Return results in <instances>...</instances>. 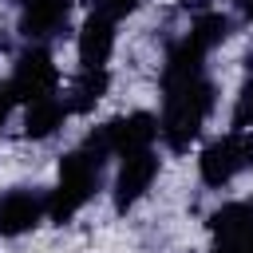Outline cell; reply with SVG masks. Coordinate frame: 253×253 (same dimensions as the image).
Masks as SVG:
<instances>
[{
  "mask_svg": "<svg viewBox=\"0 0 253 253\" xmlns=\"http://www.w3.org/2000/svg\"><path fill=\"white\" fill-rule=\"evenodd\" d=\"M162 95L166 99H162L158 134L166 138L170 150H186L202 134V126H206V119L213 111V83L206 79V71H198V75L162 83Z\"/></svg>",
  "mask_w": 253,
  "mask_h": 253,
  "instance_id": "cell-1",
  "label": "cell"
},
{
  "mask_svg": "<svg viewBox=\"0 0 253 253\" xmlns=\"http://www.w3.org/2000/svg\"><path fill=\"white\" fill-rule=\"evenodd\" d=\"M103 162H107V150L99 146L95 134H87L83 146H75L71 154L59 158V186L47 194V217L55 225L71 221L91 202V194L99 190V178H103Z\"/></svg>",
  "mask_w": 253,
  "mask_h": 253,
  "instance_id": "cell-2",
  "label": "cell"
},
{
  "mask_svg": "<svg viewBox=\"0 0 253 253\" xmlns=\"http://www.w3.org/2000/svg\"><path fill=\"white\" fill-rule=\"evenodd\" d=\"M206 186H225L241 170H253V130H229L225 138H213L198 158Z\"/></svg>",
  "mask_w": 253,
  "mask_h": 253,
  "instance_id": "cell-3",
  "label": "cell"
},
{
  "mask_svg": "<svg viewBox=\"0 0 253 253\" xmlns=\"http://www.w3.org/2000/svg\"><path fill=\"white\" fill-rule=\"evenodd\" d=\"M8 87H12L16 103H36V99L55 95V87H59V67H55V59H51V51L40 47V43H32V47L16 59Z\"/></svg>",
  "mask_w": 253,
  "mask_h": 253,
  "instance_id": "cell-4",
  "label": "cell"
},
{
  "mask_svg": "<svg viewBox=\"0 0 253 253\" xmlns=\"http://www.w3.org/2000/svg\"><path fill=\"white\" fill-rule=\"evenodd\" d=\"M91 134L99 138V146L107 154L123 158V154H134V150H150V142L158 138V119L146 115V111H134V115H119V119L95 126Z\"/></svg>",
  "mask_w": 253,
  "mask_h": 253,
  "instance_id": "cell-5",
  "label": "cell"
},
{
  "mask_svg": "<svg viewBox=\"0 0 253 253\" xmlns=\"http://www.w3.org/2000/svg\"><path fill=\"white\" fill-rule=\"evenodd\" d=\"M206 225L213 233L217 253H253V198L213 210Z\"/></svg>",
  "mask_w": 253,
  "mask_h": 253,
  "instance_id": "cell-6",
  "label": "cell"
},
{
  "mask_svg": "<svg viewBox=\"0 0 253 253\" xmlns=\"http://www.w3.org/2000/svg\"><path fill=\"white\" fill-rule=\"evenodd\" d=\"M154 178H158V158H154V150L123 154V166H119V178H115V210L126 213V210L150 190Z\"/></svg>",
  "mask_w": 253,
  "mask_h": 253,
  "instance_id": "cell-7",
  "label": "cell"
},
{
  "mask_svg": "<svg viewBox=\"0 0 253 253\" xmlns=\"http://www.w3.org/2000/svg\"><path fill=\"white\" fill-rule=\"evenodd\" d=\"M43 213H47V198H40L36 190H8L0 198V237H20L36 229Z\"/></svg>",
  "mask_w": 253,
  "mask_h": 253,
  "instance_id": "cell-8",
  "label": "cell"
},
{
  "mask_svg": "<svg viewBox=\"0 0 253 253\" xmlns=\"http://www.w3.org/2000/svg\"><path fill=\"white\" fill-rule=\"evenodd\" d=\"M71 16V0H24L20 12V32L36 43V40H51L67 28Z\"/></svg>",
  "mask_w": 253,
  "mask_h": 253,
  "instance_id": "cell-9",
  "label": "cell"
},
{
  "mask_svg": "<svg viewBox=\"0 0 253 253\" xmlns=\"http://www.w3.org/2000/svg\"><path fill=\"white\" fill-rule=\"evenodd\" d=\"M79 63L83 67H107L111 51H115V20L111 16H99L91 12L79 28Z\"/></svg>",
  "mask_w": 253,
  "mask_h": 253,
  "instance_id": "cell-10",
  "label": "cell"
},
{
  "mask_svg": "<svg viewBox=\"0 0 253 253\" xmlns=\"http://www.w3.org/2000/svg\"><path fill=\"white\" fill-rule=\"evenodd\" d=\"M67 115H71L67 99H55V95L36 99V103H28V115H24V134H28V138H47V134H55V130L63 126V119H67Z\"/></svg>",
  "mask_w": 253,
  "mask_h": 253,
  "instance_id": "cell-11",
  "label": "cell"
},
{
  "mask_svg": "<svg viewBox=\"0 0 253 253\" xmlns=\"http://www.w3.org/2000/svg\"><path fill=\"white\" fill-rule=\"evenodd\" d=\"M107 87H111L107 67H83V71H79V79L71 83V95H67L71 115H87V111H95V103L107 95Z\"/></svg>",
  "mask_w": 253,
  "mask_h": 253,
  "instance_id": "cell-12",
  "label": "cell"
},
{
  "mask_svg": "<svg viewBox=\"0 0 253 253\" xmlns=\"http://www.w3.org/2000/svg\"><path fill=\"white\" fill-rule=\"evenodd\" d=\"M190 36L210 51V47H217L225 36H229V16H221V12H210V8H202L198 16H194V24H190Z\"/></svg>",
  "mask_w": 253,
  "mask_h": 253,
  "instance_id": "cell-13",
  "label": "cell"
},
{
  "mask_svg": "<svg viewBox=\"0 0 253 253\" xmlns=\"http://www.w3.org/2000/svg\"><path fill=\"white\" fill-rule=\"evenodd\" d=\"M233 130H253V75L241 83L233 103Z\"/></svg>",
  "mask_w": 253,
  "mask_h": 253,
  "instance_id": "cell-14",
  "label": "cell"
},
{
  "mask_svg": "<svg viewBox=\"0 0 253 253\" xmlns=\"http://www.w3.org/2000/svg\"><path fill=\"white\" fill-rule=\"evenodd\" d=\"M91 4V12H99V16H111V20H123L126 12H134L142 0H87Z\"/></svg>",
  "mask_w": 253,
  "mask_h": 253,
  "instance_id": "cell-15",
  "label": "cell"
},
{
  "mask_svg": "<svg viewBox=\"0 0 253 253\" xmlns=\"http://www.w3.org/2000/svg\"><path fill=\"white\" fill-rule=\"evenodd\" d=\"M12 103H16V95H12V87H8V83H0V126H4V119H8V111H12Z\"/></svg>",
  "mask_w": 253,
  "mask_h": 253,
  "instance_id": "cell-16",
  "label": "cell"
},
{
  "mask_svg": "<svg viewBox=\"0 0 253 253\" xmlns=\"http://www.w3.org/2000/svg\"><path fill=\"white\" fill-rule=\"evenodd\" d=\"M237 8H241V12L249 16V20H253V0H237Z\"/></svg>",
  "mask_w": 253,
  "mask_h": 253,
  "instance_id": "cell-17",
  "label": "cell"
},
{
  "mask_svg": "<svg viewBox=\"0 0 253 253\" xmlns=\"http://www.w3.org/2000/svg\"><path fill=\"white\" fill-rule=\"evenodd\" d=\"M186 8H206V0H182Z\"/></svg>",
  "mask_w": 253,
  "mask_h": 253,
  "instance_id": "cell-18",
  "label": "cell"
},
{
  "mask_svg": "<svg viewBox=\"0 0 253 253\" xmlns=\"http://www.w3.org/2000/svg\"><path fill=\"white\" fill-rule=\"evenodd\" d=\"M210 253H217V249H210Z\"/></svg>",
  "mask_w": 253,
  "mask_h": 253,
  "instance_id": "cell-19",
  "label": "cell"
},
{
  "mask_svg": "<svg viewBox=\"0 0 253 253\" xmlns=\"http://www.w3.org/2000/svg\"><path fill=\"white\" fill-rule=\"evenodd\" d=\"M20 4H24V0H20Z\"/></svg>",
  "mask_w": 253,
  "mask_h": 253,
  "instance_id": "cell-20",
  "label": "cell"
}]
</instances>
